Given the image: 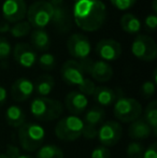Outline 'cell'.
<instances>
[{
    "label": "cell",
    "instance_id": "6da1fadb",
    "mask_svg": "<svg viewBox=\"0 0 157 158\" xmlns=\"http://www.w3.org/2000/svg\"><path fill=\"white\" fill-rule=\"evenodd\" d=\"M73 19L80 29L96 31L107 19V8L100 0H81L73 6Z\"/></svg>",
    "mask_w": 157,
    "mask_h": 158
},
{
    "label": "cell",
    "instance_id": "7a4b0ae2",
    "mask_svg": "<svg viewBox=\"0 0 157 158\" xmlns=\"http://www.w3.org/2000/svg\"><path fill=\"white\" fill-rule=\"evenodd\" d=\"M61 79L68 85L76 86L79 88V92L83 95L93 96L94 90L96 88L95 83L85 77V72L78 60H67L63 64L60 70Z\"/></svg>",
    "mask_w": 157,
    "mask_h": 158
},
{
    "label": "cell",
    "instance_id": "3957f363",
    "mask_svg": "<svg viewBox=\"0 0 157 158\" xmlns=\"http://www.w3.org/2000/svg\"><path fill=\"white\" fill-rule=\"evenodd\" d=\"M64 112L60 101L48 97H36L30 103V113L39 121L50 122L58 118Z\"/></svg>",
    "mask_w": 157,
    "mask_h": 158
},
{
    "label": "cell",
    "instance_id": "277c9868",
    "mask_svg": "<svg viewBox=\"0 0 157 158\" xmlns=\"http://www.w3.org/2000/svg\"><path fill=\"white\" fill-rule=\"evenodd\" d=\"M19 145L26 152H35L42 146L45 139V130L40 124L25 123L17 131Z\"/></svg>",
    "mask_w": 157,
    "mask_h": 158
},
{
    "label": "cell",
    "instance_id": "5b68a950",
    "mask_svg": "<svg viewBox=\"0 0 157 158\" xmlns=\"http://www.w3.org/2000/svg\"><path fill=\"white\" fill-rule=\"evenodd\" d=\"M28 23L36 29H43L53 23V6L46 0H39L27 9Z\"/></svg>",
    "mask_w": 157,
    "mask_h": 158
},
{
    "label": "cell",
    "instance_id": "8992f818",
    "mask_svg": "<svg viewBox=\"0 0 157 158\" xmlns=\"http://www.w3.org/2000/svg\"><path fill=\"white\" fill-rule=\"evenodd\" d=\"M84 123L76 115L65 116L55 126V135L59 140L65 142L76 141L82 135Z\"/></svg>",
    "mask_w": 157,
    "mask_h": 158
},
{
    "label": "cell",
    "instance_id": "52a82bcc",
    "mask_svg": "<svg viewBox=\"0 0 157 158\" xmlns=\"http://www.w3.org/2000/svg\"><path fill=\"white\" fill-rule=\"evenodd\" d=\"M114 116L123 123H131L142 114V106L134 98L119 97L114 102Z\"/></svg>",
    "mask_w": 157,
    "mask_h": 158
},
{
    "label": "cell",
    "instance_id": "ba28073f",
    "mask_svg": "<svg viewBox=\"0 0 157 158\" xmlns=\"http://www.w3.org/2000/svg\"><path fill=\"white\" fill-rule=\"evenodd\" d=\"M131 53L143 61H153L157 57V45L154 39L147 35H139L131 44Z\"/></svg>",
    "mask_w": 157,
    "mask_h": 158
},
{
    "label": "cell",
    "instance_id": "9c48e42d",
    "mask_svg": "<svg viewBox=\"0 0 157 158\" xmlns=\"http://www.w3.org/2000/svg\"><path fill=\"white\" fill-rule=\"evenodd\" d=\"M81 67L83 68L84 72L88 73L95 81L99 83H105L111 80L113 75V69L108 63L103 60L93 61L89 58L83 61H79Z\"/></svg>",
    "mask_w": 157,
    "mask_h": 158
},
{
    "label": "cell",
    "instance_id": "30bf717a",
    "mask_svg": "<svg viewBox=\"0 0 157 158\" xmlns=\"http://www.w3.org/2000/svg\"><path fill=\"white\" fill-rule=\"evenodd\" d=\"M105 110L100 106H93L85 113L83 123V135L85 139H95L98 133V127H100L105 119Z\"/></svg>",
    "mask_w": 157,
    "mask_h": 158
},
{
    "label": "cell",
    "instance_id": "8fae6325",
    "mask_svg": "<svg viewBox=\"0 0 157 158\" xmlns=\"http://www.w3.org/2000/svg\"><path fill=\"white\" fill-rule=\"evenodd\" d=\"M123 135V127L118 122L108 121L103 122L98 129L97 138L102 146L109 148L118 144Z\"/></svg>",
    "mask_w": 157,
    "mask_h": 158
},
{
    "label": "cell",
    "instance_id": "7c38bea8",
    "mask_svg": "<svg viewBox=\"0 0 157 158\" xmlns=\"http://www.w3.org/2000/svg\"><path fill=\"white\" fill-rule=\"evenodd\" d=\"M67 48L69 54L79 61L89 58L92 45L87 37L81 33H73L67 41Z\"/></svg>",
    "mask_w": 157,
    "mask_h": 158
},
{
    "label": "cell",
    "instance_id": "4fadbf2b",
    "mask_svg": "<svg viewBox=\"0 0 157 158\" xmlns=\"http://www.w3.org/2000/svg\"><path fill=\"white\" fill-rule=\"evenodd\" d=\"M1 11L6 22L19 23L26 17L27 6L25 0H4Z\"/></svg>",
    "mask_w": 157,
    "mask_h": 158
},
{
    "label": "cell",
    "instance_id": "5bb4252c",
    "mask_svg": "<svg viewBox=\"0 0 157 158\" xmlns=\"http://www.w3.org/2000/svg\"><path fill=\"white\" fill-rule=\"evenodd\" d=\"M14 60L23 68H31L36 64L38 60L37 52L30 44L28 43H17L12 50Z\"/></svg>",
    "mask_w": 157,
    "mask_h": 158
},
{
    "label": "cell",
    "instance_id": "9a60e30c",
    "mask_svg": "<svg viewBox=\"0 0 157 158\" xmlns=\"http://www.w3.org/2000/svg\"><path fill=\"white\" fill-rule=\"evenodd\" d=\"M96 54L103 61H113L122 54L121 44L114 39H102L96 45Z\"/></svg>",
    "mask_w": 157,
    "mask_h": 158
},
{
    "label": "cell",
    "instance_id": "2e32d148",
    "mask_svg": "<svg viewBox=\"0 0 157 158\" xmlns=\"http://www.w3.org/2000/svg\"><path fill=\"white\" fill-rule=\"evenodd\" d=\"M34 92V83L26 77H19L11 86V96L15 101H26L31 97Z\"/></svg>",
    "mask_w": 157,
    "mask_h": 158
},
{
    "label": "cell",
    "instance_id": "e0dca14e",
    "mask_svg": "<svg viewBox=\"0 0 157 158\" xmlns=\"http://www.w3.org/2000/svg\"><path fill=\"white\" fill-rule=\"evenodd\" d=\"M65 106L71 115H76L83 113L88 106V99L85 95L79 90H72L68 93L65 98Z\"/></svg>",
    "mask_w": 157,
    "mask_h": 158
},
{
    "label": "cell",
    "instance_id": "ac0fdd59",
    "mask_svg": "<svg viewBox=\"0 0 157 158\" xmlns=\"http://www.w3.org/2000/svg\"><path fill=\"white\" fill-rule=\"evenodd\" d=\"M93 97L100 108L112 106L118 99L115 90L107 86H98L95 88Z\"/></svg>",
    "mask_w": 157,
    "mask_h": 158
},
{
    "label": "cell",
    "instance_id": "d6986e66",
    "mask_svg": "<svg viewBox=\"0 0 157 158\" xmlns=\"http://www.w3.org/2000/svg\"><path fill=\"white\" fill-rule=\"evenodd\" d=\"M151 135H153L151 127L141 117L131 122L130 126L128 127V135L134 140L147 139Z\"/></svg>",
    "mask_w": 157,
    "mask_h": 158
},
{
    "label": "cell",
    "instance_id": "ffe728a7",
    "mask_svg": "<svg viewBox=\"0 0 157 158\" xmlns=\"http://www.w3.org/2000/svg\"><path fill=\"white\" fill-rule=\"evenodd\" d=\"M6 121L9 126L13 128H19L26 123V114L23 109L19 106H10L6 111Z\"/></svg>",
    "mask_w": 157,
    "mask_h": 158
},
{
    "label": "cell",
    "instance_id": "44dd1931",
    "mask_svg": "<svg viewBox=\"0 0 157 158\" xmlns=\"http://www.w3.org/2000/svg\"><path fill=\"white\" fill-rule=\"evenodd\" d=\"M34 86L35 92L39 95V97H48L54 89L55 80L52 75L43 74L38 77V80L34 84Z\"/></svg>",
    "mask_w": 157,
    "mask_h": 158
},
{
    "label": "cell",
    "instance_id": "7402d4cb",
    "mask_svg": "<svg viewBox=\"0 0 157 158\" xmlns=\"http://www.w3.org/2000/svg\"><path fill=\"white\" fill-rule=\"evenodd\" d=\"M31 43L36 52H46L50 48L51 40L45 30L36 29L31 32Z\"/></svg>",
    "mask_w": 157,
    "mask_h": 158
},
{
    "label": "cell",
    "instance_id": "603a6c76",
    "mask_svg": "<svg viewBox=\"0 0 157 158\" xmlns=\"http://www.w3.org/2000/svg\"><path fill=\"white\" fill-rule=\"evenodd\" d=\"M121 28L129 35L138 33L141 30V21L132 13H126L121 17Z\"/></svg>",
    "mask_w": 157,
    "mask_h": 158
},
{
    "label": "cell",
    "instance_id": "cb8c5ba5",
    "mask_svg": "<svg viewBox=\"0 0 157 158\" xmlns=\"http://www.w3.org/2000/svg\"><path fill=\"white\" fill-rule=\"evenodd\" d=\"M145 122L151 127L152 132L154 135H157V101L153 100L147 106L144 110V117Z\"/></svg>",
    "mask_w": 157,
    "mask_h": 158
},
{
    "label": "cell",
    "instance_id": "d4e9b609",
    "mask_svg": "<svg viewBox=\"0 0 157 158\" xmlns=\"http://www.w3.org/2000/svg\"><path fill=\"white\" fill-rule=\"evenodd\" d=\"M36 158H64V152L59 146L46 144L38 148Z\"/></svg>",
    "mask_w": 157,
    "mask_h": 158
},
{
    "label": "cell",
    "instance_id": "484cf974",
    "mask_svg": "<svg viewBox=\"0 0 157 158\" xmlns=\"http://www.w3.org/2000/svg\"><path fill=\"white\" fill-rule=\"evenodd\" d=\"M30 31H31V26H30V24L28 23V22H24V21L15 23L10 29L11 35L14 38L26 37L27 35H29Z\"/></svg>",
    "mask_w": 157,
    "mask_h": 158
},
{
    "label": "cell",
    "instance_id": "4316f807",
    "mask_svg": "<svg viewBox=\"0 0 157 158\" xmlns=\"http://www.w3.org/2000/svg\"><path fill=\"white\" fill-rule=\"evenodd\" d=\"M38 64L43 70H53L56 66V58L51 53H44L38 58Z\"/></svg>",
    "mask_w": 157,
    "mask_h": 158
},
{
    "label": "cell",
    "instance_id": "83f0119b",
    "mask_svg": "<svg viewBox=\"0 0 157 158\" xmlns=\"http://www.w3.org/2000/svg\"><path fill=\"white\" fill-rule=\"evenodd\" d=\"M127 157L128 158H142L144 153V146L140 142H130L127 146Z\"/></svg>",
    "mask_w": 157,
    "mask_h": 158
},
{
    "label": "cell",
    "instance_id": "f1b7e54d",
    "mask_svg": "<svg viewBox=\"0 0 157 158\" xmlns=\"http://www.w3.org/2000/svg\"><path fill=\"white\" fill-rule=\"evenodd\" d=\"M156 90V84L153 81H145L144 83L141 85L140 88V94L142 95L143 98L149 99L152 96H154Z\"/></svg>",
    "mask_w": 157,
    "mask_h": 158
},
{
    "label": "cell",
    "instance_id": "f546056e",
    "mask_svg": "<svg viewBox=\"0 0 157 158\" xmlns=\"http://www.w3.org/2000/svg\"><path fill=\"white\" fill-rule=\"evenodd\" d=\"M12 45L6 38L0 37V60L6 59L12 53Z\"/></svg>",
    "mask_w": 157,
    "mask_h": 158
},
{
    "label": "cell",
    "instance_id": "4dcf8cb0",
    "mask_svg": "<svg viewBox=\"0 0 157 158\" xmlns=\"http://www.w3.org/2000/svg\"><path fill=\"white\" fill-rule=\"evenodd\" d=\"M136 1L137 0H110L112 6L121 11H125L130 9L136 3Z\"/></svg>",
    "mask_w": 157,
    "mask_h": 158
},
{
    "label": "cell",
    "instance_id": "1f68e13d",
    "mask_svg": "<svg viewBox=\"0 0 157 158\" xmlns=\"http://www.w3.org/2000/svg\"><path fill=\"white\" fill-rule=\"evenodd\" d=\"M111 157V152L108 148L105 146H97L93 150L90 158H110Z\"/></svg>",
    "mask_w": 157,
    "mask_h": 158
},
{
    "label": "cell",
    "instance_id": "d6a6232c",
    "mask_svg": "<svg viewBox=\"0 0 157 158\" xmlns=\"http://www.w3.org/2000/svg\"><path fill=\"white\" fill-rule=\"evenodd\" d=\"M145 30L149 32H155L157 27V16L156 14H149L144 19Z\"/></svg>",
    "mask_w": 157,
    "mask_h": 158
},
{
    "label": "cell",
    "instance_id": "836d02e7",
    "mask_svg": "<svg viewBox=\"0 0 157 158\" xmlns=\"http://www.w3.org/2000/svg\"><path fill=\"white\" fill-rule=\"evenodd\" d=\"M6 157H9V158H17L21 155V150H19V148L16 145L8 144V145H6Z\"/></svg>",
    "mask_w": 157,
    "mask_h": 158
},
{
    "label": "cell",
    "instance_id": "e575fe53",
    "mask_svg": "<svg viewBox=\"0 0 157 158\" xmlns=\"http://www.w3.org/2000/svg\"><path fill=\"white\" fill-rule=\"evenodd\" d=\"M142 158H157V143H152L147 150H144Z\"/></svg>",
    "mask_w": 157,
    "mask_h": 158
},
{
    "label": "cell",
    "instance_id": "d590c367",
    "mask_svg": "<svg viewBox=\"0 0 157 158\" xmlns=\"http://www.w3.org/2000/svg\"><path fill=\"white\" fill-rule=\"evenodd\" d=\"M6 98H8V93H6V89L3 87V86L0 85V108L6 103Z\"/></svg>",
    "mask_w": 157,
    "mask_h": 158
},
{
    "label": "cell",
    "instance_id": "8d00e7d4",
    "mask_svg": "<svg viewBox=\"0 0 157 158\" xmlns=\"http://www.w3.org/2000/svg\"><path fill=\"white\" fill-rule=\"evenodd\" d=\"M11 29V26L8 22H0V33L9 32Z\"/></svg>",
    "mask_w": 157,
    "mask_h": 158
},
{
    "label": "cell",
    "instance_id": "74e56055",
    "mask_svg": "<svg viewBox=\"0 0 157 158\" xmlns=\"http://www.w3.org/2000/svg\"><path fill=\"white\" fill-rule=\"evenodd\" d=\"M51 6H64V0H46Z\"/></svg>",
    "mask_w": 157,
    "mask_h": 158
},
{
    "label": "cell",
    "instance_id": "f35d334b",
    "mask_svg": "<svg viewBox=\"0 0 157 158\" xmlns=\"http://www.w3.org/2000/svg\"><path fill=\"white\" fill-rule=\"evenodd\" d=\"M152 8H153L154 14L157 13V0H153V3H152Z\"/></svg>",
    "mask_w": 157,
    "mask_h": 158
},
{
    "label": "cell",
    "instance_id": "ab89813d",
    "mask_svg": "<svg viewBox=\"0 0 157 158\" xmlns=\"http://www.w3.org/2000/svg\"><path fill=\"white\" fill-rule=\"evenodd\" d=\"M17 158H35V157H32V156H30V155H19Z\"/></svg>",
    "mask_w": 157,
    "mask_h": 158
},
{
    "label": "cell",
    "instance_id": "60d3db41",
    "mask_svg": "<svg viewBox=\"0 0 157 158\" xmlns=\"http://www.w3.org/2000/svg\"><path fill=\"white\" fill-rule=\"evenodd\" d=\"M0 158H9V157H6V154H0Z\"/></svg>",
    "mask_w": 157,
    "mask_h": 158
},
{
    "label": "cell",
    "instance_id": "b9f144b4",
    "mask_svg": "<svg viewBox=\"0 0 157 158\" xmlns=\"http://www.w3.org/2000/svg\"><path fill=\"white\" fill-rule=\"evenodd\" d=\"M74 1H76V2H78V1H81V0H74Z\"/></svg>",
    "mask_w": 157,
    "mask_h": 158
}]
</instances>
